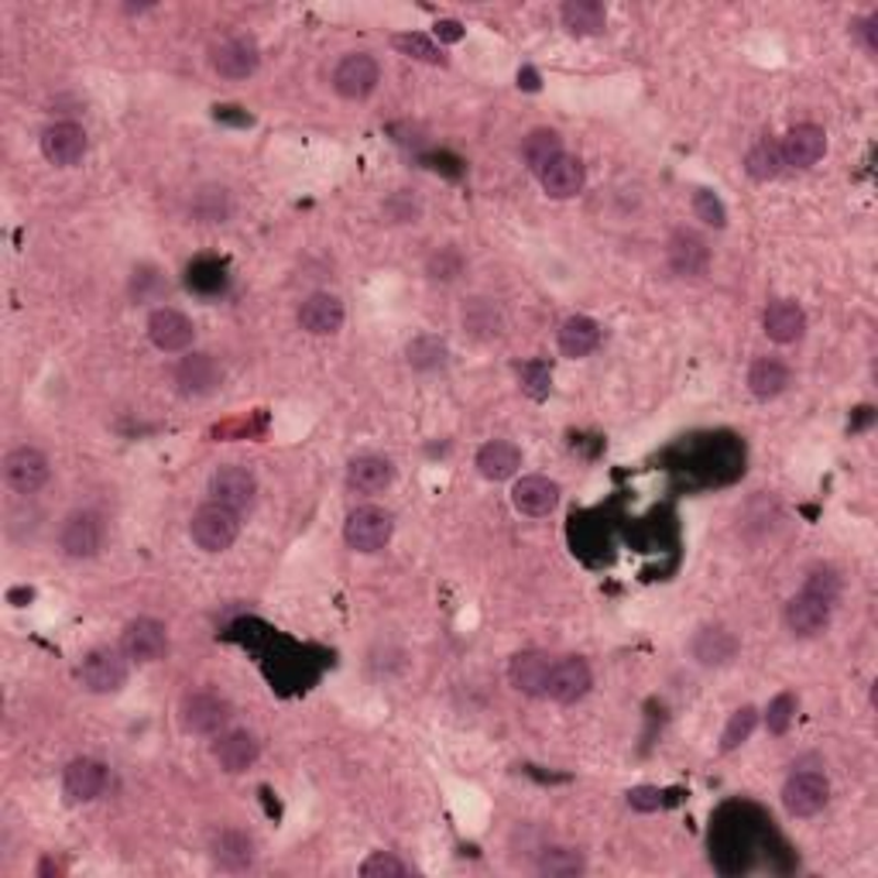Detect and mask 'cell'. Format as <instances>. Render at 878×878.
Wrapping results in <instances>:
<instances>
[{"label":"cell","instance_id":"42","mask_svg":"<svg viewBox=\"0 0 878 878\" xmlns=\"http://www.w3.org/2000/svg\"><path fill=\"white\" fill-rule=\"evenodd\" d=\"M192 213L200 216L203 223H216V220H223V216H226V192H223V189H203L200 196H196Z\"/></svg>","mask_w":878,"mask_h":878},{"label":"cell","instance_id":"12","mask_svg":"<svg viewBox=\"0 0 878 878\" xmlns=\"http://www.w3.org/2000/svg\"><path fill=\"white\" fill-rule=\"evenodd\" d=\"M42 155L59 165V168H73L76 162H82L87 155V131L73 121H59L42 131Z\"/></svg>","mask_w":878,"mask_h":878},{"label":"cell","instance_id":"45","mask_svg":"<svg viewBox=\"0 0 878 878\" xmlns=\"http://www.w3.org/2000/svg\"><path fill=\"white\" fill-rule=\"evenodd\" d=\"M666 803V792L659 786H635L629 789V807L638 813H656Z\"/></svg>","mask_w":878,"mask_h":878},{"label":"cell","instance_id":"39","mask_svg":"<svg viewBox=\"0 0 878 878\" xmlns=\"http://www.w3.org/2000/svg\"><path fill=\"white\" fill-rule=\"evenodd\" d=\"M803 593H810V598H820V601L834 604V601L841 598V577L831 570V566H816V570L807 577Z\"/></svg>","mask_w":878,"mask_h":878},{"label":"cell","instance_id":"38","mask_svg":"<svg viewBox=\"0 0 878 878\" xmlns=\"http://www.w3.org/2000/svg\"><path fill=\"white\" fill-rule=\"evenodd\" d=\"M394 48L405 52L409 59H419V63H430V66H443V52L419 32H405V35H394Z\"/></svg>","mask_w":878,"mask_h":878},{"label":"cell","instance_id":"3","mask_svg":"<svg viewBox=\"0 0 878 878\" xmlns=\"http://www.w3.org/2000/svg\"><path fill=\"white\" fill-rule=\"evenodd\" d=\"M344 540L357 553L385 549L388 540H391V515L385 512V508H375V504L357 508V512H351V519L344 525Z\"/></svg>","mask_w":878,"mask_h":878},{"label":"cell","instance_id":"19","mask_svg":"<svg viewBox=\"0 0 878 878\" xmlns=\"http://www.w3.org/2000/svg\"><path fill=\"white\" fill-rule=\"evenodd\" d=\"M344 302L330 292H316L309 296L302 305H299V326L305 333H316V336H326V333H336L344 326Z\"/></svg>","mask_w":878,"mask_h":878},{"label":"cell","instance_id":"11","mask_svg":"<svg viewBox=\"0 0 878 878\" xmlns=\"http://www.w3.org/2000/svg\"><path fill=\"white\" fill-rule=\"evenodd\" d=\"M258 63H262L258 45H254V38H244V35L226 38V42L213 45V52H210V66L223 79H247V76H254V69H258Z\"/></svg>","mask_w":878,"mask_h":878},{"label":"cell","instance_id":"23","mask_svg":"<svg viewBox=\"0 0 878 878\" xmlns=\"http://www.w3.org/2000/svg\"><path fill=\"white\" fill-rule=\"evenodd\" d=\"M213 758L220 762L223 773L237 776L258 762V742H254V734H247V731H231L213 745Z\"/></svg>","mask_w":878,"mask_h":878},{"label":"cell","instance_id":"16","mask_svg":"<svg viewBox=\"0 0 878 878\" xmlns=\"http://www.w3.org/2000/svg\"><path fill=\"white\" fill-rule=\"evenodd\" d=\"M782 165H792V168H810L824 158L827 152V134L820 131L816 124H797L786 137H782Z\"/></svg>","mask_w":878,"mask_h":878},{"label":"cell","instance_id":"28","mask_svg":"<svg viewBox=\"0 0 878 878\" xmlns=\"http://www.w3.org/2000/svg\"><path fill=\"white\" fill-rule=\"evenodd\" d=\"M762 323H766V333H769V340H776V344H797V340L807 333L803 309L797 302H786V299L773 302Z\"/></svg>","mask_w":878,"mask_h":878},{"label":"cell","instance_id":"21","mask_svg":"<svg viewBox=\"0 0 878 878\" xmlns=\"http://www.w3.org/2000/svg\"><path fill=\"white\" fill-rule=\"evenodd\" d=\"M707 262H711V251H707L703 237H697L693 231H676L669 241V265L676 275L683 278H697L707 271Z\"/></svg>","mask_w":878,"mask_h":878},{"label":"cell","instance_id":"40","mask_svg":"<svg viewBox=\"0 0 878 878\" xmlns=\"http://www.w3.org/2000/svg\"><path fill=\"white\" fill-rule=\"evenodd\" d=\"M792 721H797V697L779 693L766 711V727H769V734H786Z\"/></svg>","mask_w":878,"mask_h":878},{"label":"cell","instance_id":"44","mask_svg":"<svg viewBox=\"0 0 878 878\" xmlns=\"http://www.w3.org/2000/svg\"><path fill=\"white\" fill-rule=\"evenodd\" d=\"M460 268H464V258L453 247H440L436 254H433V262H430V275H433V281H449V278H457L460 275Z\"/></svg>","mask_w":878,"mask_h":878},{"label":"cell","instance_id":"27","mask_svg":"<svg viewBox=\"0 0 878 878\" xmlns=\"http://www.w3.org/2000/svg\"><path fill=\"white\" fill-rule=\"evenodd\" d=\"M540 182L553 200H570V196H577L584 189V162L574 155H559L540 176Z\"/></svg>","mask_w":878,"mask_h":878},{"label":"cell","instance_id":"14","mask_svg":"<svg viewBox=\"0 0 878 878\" xmlns=\"http://www.w3.org/2000/svg\"><path fill=\"white\" fill-rule=\"evenodd\" d=\"M590 687H593L590 666L584 659H563V663H553L549 669L546 697L556 703H577L590 693Z\"/></svg>","mask_w":878,"mask_h":878},{"label":"cell","instance_id":"33","mask_svg":"<svg viewBox=\"0 0 878 878\" xmlns=\"http://www.w3.org/2000/svg\"><path fill=\"white\" fill-rule=\"evenodd\" d=\"M559 155H563V141H559V134L549 131V127L532 131V134L525 137V145H522V158H525V165L532 168L535 176H543L546 168H549Z\"/></svg>","mask_w":878,"mask_h":878},{"label":"cell","instance_id":"30","mask_svg":"<svg viewBox=\"0 0 878 878\" xmlns=\"http://www.w3.org/2000/svg\"><path fill=\"white\" fill-rule=\"evenodd\" d=\"M601 344V326L590 316H570L559 326V351L566 357H587Z\"/></svg>","mask_w":878,"mask_h":878},{"label":"cell","instance_id":"29","mask_svg":"<svg viewBox=\"0 0 878 878\" xmlns=\"http://www.w3.org/2000/svg\"><path fill=\"white\" fill-rule=\"evenodd\" d=\"M519 467H522V453H519L515 443L491 440V443L480 446V453H477V470H480V477H488V480H508Z\"/></svg>","mask_w":878,"mask_h":878},{"label":"cell","instance_id":"5","mask_svg":"<svg viewBox=\"0 0 878 878\" xmlns=\"http://www.w3.org/2000/svg\"><path fill=\"white\" fill-rule=\"evenodd\" d=\"M831 800V782L820 773H797L782 786V807L792 816H816Z\"/></svg>","mask_w":878,"mask_h":878},{"label":"cell","instance_id":"37","mask_svg":"<svg viewBox=\"0 0 878 878\" xmlns=\"http://www.w3.org/2000/svg\"><path fill=\"white\" fill-rule=\"evenodd\" d=\"M755 724H758V711H755V707H738V711L731 714L724 734H721V752H734L738 745H745L752 738Z\"/></svg>","mask_w":878,"mask_h":878},{"label":"cell","instance_id":"20","mask_svg":"<svg viewBox=\"0 0 878 878\" xmlns=\"http://www.w3.org/2000/svg\"><path fill=\"white\" fill-rule=\"evenodd\" d=\"M549 656L546 653H519L508 666V679H512V687L525 697H546V683H549Z\"/></svg>","mask_w":878,"mask_h":878},{"label":"cell","instance_id":"36","mask_svg":"<svg viewBox=\"0 0 878 878\" xmlns=\"http://www.w3.org/2000/svg\"><path fill=\"white\" fill-rule=\"evenodd\" d=\"M409 364L415 371H436L446 364V344L440 336H415L409 344Z\"/></svg>","mask_w":878,"mask_h":878},{"label":"cell","instance_id":"17","mask_svg":"<svg viewBox=\"0 0 878 878\" xmlns=\"http://www.w3.org/2000/svg\"><path fill=\"white\" fill-rule=\"evenodd\" d=\"M512 504L529 519L549 515L553 508L559 504V485H556V480H549V477H543V474H529L512 488Z\"/></svg>","mask_w":878,"mask_h":878},{"label":"cell","instance_id":"46","mask_svg":"<svg viewBox=\"0 0 878 878\" xmlns=\"http://www.w3.org/2000/svg\"><path fill=\"white\" fill-rule=\"evenodd\" d=\"M522 378H525V388L535 394V399H543L546 388H549V371H546V364H525V367H522Z\"/></svg>","mask_w":878,"mask_h":878},{"label":"cell","instance_id":"10","mask_svg":"<svg viewBox=\"0 0 878 878\" xmlns=\"http://www.w3.org/2000/svg\"><path fill=\"white\" fill-rule=\"evenodd\" d=\"M179 721L189 734H216L231 721V703L216 693H189L179 707Z\"/></svg>","mask_w":878,"mask_h":878},{"label":"cell","instance_id":"26","mask_svg":"<svg viewBox=\"0 0 878 878\" xmlns=\"http://www.w3.org/2000/svg\"><path fill=\"white\" fill-rule=\"evenodd\" d=\"M690 653L700 666H727L738 656V638L727 629H700L690 642Z\"/></svg>","mask_w":878,"mask_h":878},{"label":"cell","instance_id":"6","mask_svg":"<svg viewBox=\"0 0 878 878\" xmlns=\"http://www.w3.org/2000/svg\"><path fill=\"white\" fill-rule=\"evenodd\" d=\"M4 480L18 494H35L48 480V457L35 446H14L4 457Z\"/></svg>","mask_w":878,"mask_h":878},{"label":"cell","instance_id":"32","mask_svg":"<svg viewBox=\"0 0 878 878\" xmlns=\"http://www.w3.org/2000/svg\"><path fill=\"white\" fill-rule=\"evenodd\" d=\"M786 385H789L786 364H779V360H773V357H762V360L752 364V371H748V388H752L755 399L769 402V399H776V394L786 391Z\"/></svg>","mask_w":878,"mask_h":878},{"label":"cell","instance_id":"18","mask_svg":"<svg viewBox=\"0 0 878 878\" xmlns=\"http://www.w3.org/2000/svg\"><path fill=\"white\" fill-rule=\"evenodd\" d=\"M831 625V604L810 598V593H797L786 604V629L797 638H813Z\"/></svg>","mask_w":878,"mask_h":878},{"label":"cell","instance_id":"41","mask_svg":"<svg viewBox=\"0 0 878 878\" xmlns=\"http://www.w3.org/2000/svg\"><path fill=\"white\" fill-rule=\"evenodd\" d=\"M693 213L707 226H724L727 223V210H724V203L718 200L711 189H697V196H693Z\"/></svg>","mask_w":878,"mask_h":878},{"label":"cell","instance_id":"9","mask_svg":"<svg viewBox=\"0 0 878 878\" xmlns=\"http://www.w3.org/2000/svg\"><path fill=\"white\" fill-rule=\"evenodd\" d=\"M103 546V522L93 512H73L63 522L59 532V549L69 559H93Z\"/></svg>","mask_w":878,"mask_h":878},{"label":"cell","instance_id":"4","mask_svg":"<svg viewBox=\"0 0 878 878\" xmlns=\"http://www.w3.org/2000/svg\"><path fill=\"white\" fill-rule=\"evenodd\" d=\"M79 679L90 693H118L127 683V656L118 648H93L79 666Z\"/></svg>","mask_w":878,"mask_h":878},{"label":"cell","instance_id":"31","mask_svg":"<svg viewBox=\"0 0 878 878\" xmlns=\"http://www.w3.org/2000/svg\"><path fill=\"white\" fill-rule=\"evenodd\" d=\"M559 18L566 24V32L580 35V38L601 35L608 27V14H604V8L598 4V0H570V4H563Z\"/></svg>","mask_w":878,"mask_h":878},{"label":"cell","instance_id":"13","mask_svg":"<svg viewBox=\"0 0 878 878\" xmlns=\"http://www.w3.org/2000/svg\"><path fill=\"white\" fill-rule=\"evenodd\" d=\"M148 336H152V344L165 354H179L192 344V320L186 313H179V309H155V313L148 316Z\"/></svg>","mask_w":878,"mask_h":878},{"label":"cell","instance_id":"24","mask_svg":"<svg viewBox=\"0 0 878 878\" xmlns=\"http://www.w3.org/2000/svg\"><path fill=\"white\" fill-rule=\"evenodd\" d=\"M391 480H394V467H391V460L375 457V453H367V457L351 460V467H347V485H351V491H357V494H378V491H385V488L391 485Z\"/></svg>","mask_w":878,"mask_h":878},{"label":"cell","instance_id":"25","mask_svg":"<svg viewBox=\"0 0 878 878\" xmlns=\"http://www.w3.org/2000/svg\"><path fill=\"white\" fill-rule=\"evenodd\" d=\"M210 855L223 871H244L254 865V841L244 831H220L210 844Z\"/></svg>","mask_w":878,"mask_h":878},{"label":"cell","instance_id":"48","mask_svg":"<svg viewBox=\"0 0 878 878\" xmlns=\"http://www.w3.org/2000/svg\"><path fill=\"white\" fill-rule=\"evenodd\" d=\"M858 35L865 38V48H868V52H878V32H875V18H868V21H862V24H858Z\"/></svg>","mask_w":878,"mask_h":878},{"label":"cell","instance_id":"2","mask_svg":"<svg viewBox=\"0 0 878 878\" xmlns=\"http://www.w3.org/2000/svg\"><path fill=\"white\" fill-rule=\"evenodd\" d=\"M378 79H381V69L375 63V55L354 52V55H344V59L336 63V69H333V90L344 97V100H364V97L375 93Z\"/></svg>","mask_w":878,"mask_h":878},{"label":"cell","instance_id":"22","mask_svg":"<svg viewBox=\"0 0 878 878\" xmlns=\"http://www.w3.org/2000/svg\"><path fill=\"white\" fill-rule=\"evenodd\" d=\"M220 367L210 354H189L176 367V385L182 394H210L220 385Z\"/></svg>","mask_w":878,"mask_h":878},{"label":"cell","instance_id":"7","mask_svg":"<svg viewBox=\"0 0 878 878\" xmlns=\"http://www.w3.org/2000/svg\"><path fill=\"white\" fill-rule=\"evenodd\" d=\"M210 494L216 504L231 508V512H247L258 498V480L247 467H220L213 477H210Z\"/></svg>","mask_w":878,"mask_h":878},{"label":"cell","instance_id":"1","mask_svg":"<svg viewBox=\"0 0 878 878\" xmlns=\"http://www.w3.org/2000/svg\"><path fill=\"white\" fill-rule=\"evenodd\" d=\"M189 535L203 553H223V549H231L237 543L241 519H237V512H231V508H223V504L213 501V504L200 508V512L192 515Z\"/></svg>","mask_w":878,"mask_h":878},{"label":"cell","instance_id":"8","mask_svg":"<svg viewBox=\"0 0 878 878\" xmlns=\"http://www.w3.org/2000/svg\"><path fill=\"white\" fill-rule=\"evenodd\" d=\"M121 653L134 663H158L168 653V632L155 618H134L124 629Z\"/></svg>","mask_w":878,"mask_h":878},{"label":"cell","instance_id":"35","mask_svg":"<svg viewBox=\"0 0 878 878\" xmlns=\"http://www.w3.org/2000/svg\"><path fill=\"white\" fill-rule=\"evenodd\" d=\"M584 868H587L584 855L570 852V847H549L540 858V875H549V878H574Z\"/></svg>","mask_w":878,"mask_h":878},{"label":"cell","instance_id":"34","mask_svg":"<svg viewBox=\"0 0 878 878\" xmlns=\"http://www.w3.org/2000/svg\"><path fill=\"white\" fill-rule=\"evenodd\" d=\"M745 168L755 182H769L782 173V152L776 141H758V145L745 155Z\"/></svg>","mask_w":878,"mask_h":878},{"label":"cell","instance_id":"15","mask_svg":"<svg viewBox=\"0 0 878 878\" xmlns=\"http://www.w3.org/2000/svg\"><path fill=\"white\" fill-rule=\"evenodd\" d=\"M107 786V766L97 758H73L63 773V792L69 803H90Z\"/></svg>","mask_w":878,"mask_h":878},{"label":"cell","instance_id":"43","mask_svg":"<svg viewBox=\"0 0 878 878\" xmlns=\"http://www.w3.org/2000/svg\"><path fill=\"white\" fill-rule=\"evenodd\" d=\"M409 868L394 858V855H388V852H375L371 858H367L364 865H360V875L364 878H402Z\"/></svg>","mask_w":878,"mask_h":878},{"label":"cell","instance_id":"47","mask_svg":"<svg viewBox=\"0 0 878 878\" xmlns=\"http://www.w3.org/2000/svg\"><path fill=\"white\" fill-rule=\"evenodd\" d=\"M436 38L440 42H460L464 38L460 21H436Z\"/></svg>","mask_w":878,"mask_h":878}]
</instances>
